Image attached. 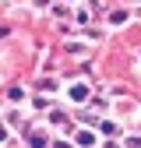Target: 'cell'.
I'll list each match as a JSON object with an SVG mask.
<instances>
[{"instance_id": "obj_1", "label": "cell", "mask_w": 141, "mask_h": 148, "mask_svg": "<svg viewBox=\"0 0 141 148\" xmlns=\"http://www.w3.org/2000/svg\"><path fill=\"white\" fill-rule=\"evenodd\" d=\"M70 99H74V102H85L88 99V88L85 85H74V88H70Z\"/></svg>"}, {"instance_id": "obj_2", "label": "cell", "mask_w": 141, "mask_h": 148, "mask_svg": "<svg viewBox=\"0 0 141 148\" xmlns=\"http://www.w3.org/2000/svg\"><path fill=\"white\" fill-rule=\"evenodd\" d=\"M110 21H113V25H123V21H127V11H113Z\"/></svg>"}, {"instance_id": "obj_3", "label": "cell", "mask_w": 141, "mask_h": 148, "mask_svg": "<svg viewBox=\"0 0 141 148\" xmlns=\"http://www.w3.org/2000/svg\"><path fill=\"white\" fill-rule=\"evenodd\" d=\"M7 99H11V102H21V99H25V92H21V88H11V92H7Z\"/></svg>"}, {"instance_id": "obj_4", "label": "cell", "mask_w": 141, "mask_h": 148, "mask_svg": "<svg viewBox=\"0 0 141 148\" xmlns=\"http://www.w3.org/2000/svg\"><path fill=\"white\" fill-rule=\"evenodd\" d=\"M92 141H95V134H88V131L78 134V145H92Z\"/></svg>"}, {"instance_id": "obj_5", "label": "cell", "mask_w": 141, "mask_h": 148, "mask_svg": "<svg viewBox=\"0 0 141 148\" xmlns=\"http://www.w3.org/2000/svg\"><path fill=\"white\" fill-rule=\"evenodd\" d=\"M4 138H7V131H4V127H0V141H4Z\"/></svg>"}]
</instances>
